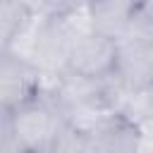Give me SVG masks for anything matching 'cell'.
Returning <instances> with one entry per match:
<instances>
[{"label":"cell","instance_id":"1","mask_svg":"<svg viewBox=\"0 0 153 153\" xmlns=\"http://www.w3.org/2000/svg\"><path fill=\"white\" fill-rule=\"evenodd\" d=\"M10 124L12 139L22 153H50L55 139L67 122L55 98L41 91L10 112Z\"/></svg>","mask_w":153,"mask_h":153},{"label":"cell","instance_id":"2","mask_svg":"<svg viewBox=\"0 0 153 153\" xmlns=\"http://www.w3.org/2000/svg\"><path fill=\"white\" fill-rule=\"evenodd\" d=\"M117 67V38L88 31L74 38L67 57V72L88 79H110Z\"/></svg>","mask_w":153,"mask_h":153},{"label":"cell","instance_id":"3","mask_svg":"<svg viewBox=\"0 0 153 153\" xmlns=\"http://www.w3.org/2000/svg\"><path fill=\"white\" fill-rule=\"evenodd\" d=\"M43 91V72L10 50L0 53V105L14 110Z\"/></svg>","mask_w":153,"mask_h":153},{"label":"cell","instance_id":"4","mask_svg":"<svg viewBox=\"0 0 153 153\" xmlns=\"http://www.w3.org/2000/svg\"><path fill=\"white\" fill-rule=\"evenodd\" d=\"M115 79L127 93L153 86V36L117 38Z\"/></svg>","mask_w":153,"mask_h":153},{"label":"cell","instance_id":"5","mask_svg":"<svg viewBox=\"0 0 153 153\" xmlns=\"http://www.w3.org/2000/svg\"><path fill=\"white\" fill-rule=\"evenodd\" d=\"M91 139L93 153H139L143 131L117 110Z\"/></svg>","mask_w":153,"mask_h":153},{"label":"cell","instance_id":"6","mask_svg":"<svg viewBox=\"0 0 153 153\" xmlns=\"http://www.w3.org/2000/svg\"><path fill=\"white\" fill-rule=\"evenodd\" d=\"M26 17L29 14L24 12V7L17 5L14 0H0V53L7 50L10 41L14 38Z\"/></svg>","mask_w":153,"mask_h":153},{"label":"cell","instance_id":"7","mask_svg":"<svg viewBox=\"0 0 153 153\" xmlns=\"http://www.w3.org/2000/svg\"><path fill=\"white\" fill-rule=\"evenodd\" d=\"M17 5L24 7L26 14H50L48 12V2L45 0H14Z\"/></svg>","mask_w":153,"mask_h":153},{"label":"cell","instance_id":"8","mask_svg":"<svg viewBox=\"0 0 153 153\" xmlns=\"http://www.w3.org/2000/svg\"><path fill=\"white\" fill-rule=\"evenodd\" d=\"M139 153H153V146H151V139L143 134V141H141V148H139Z\"/></svg>","mask_w":153,"mask_h":153}]
</instances>
